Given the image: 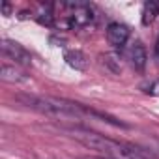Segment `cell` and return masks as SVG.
Instances as JSON below:
<instances>
[{"label":"cell","mask_w":159,"mask_h":159,"mask_svg":"<svg viewBox=\"0 0 159 159\" xmlns=\"http://www.w3.org/2000/svg\"><path fill=\"white\" fill-rule=\"evenodd\" d=\"M17 99L21 103H25L28 109L38 111L45 116H52V118H67V120H79L84 116H94L99 118L103 122H109L112 125L118 127H125V124H122L120 120H114L103 112H98L94 109H86L81 103H75L64 98H52V96H17Z\"/></svg>","instance_id":"6da1fadb"},{"label":"cell","mask_w":159,"mask_h":159,"mask_svg":"<svg viewBox=\"0 0 159 159\" xmlns=\"http://www.w3.org/2000/svg\"><path fill=\"white\" fill-rule=\"evenodd\" d=\"M69 133L73 135V139L83 142L86 148H92V150L103 153L107 159H155L150 152L142 150L140 146L114 140V139H109L96 131L84 129V127H71Z\"/></svg>","instance_id":"7a4b0ae2"},{"label":"cell","mask_w":159,"mask_h":159,"mask_svg":"<svg viewBox=\"0 0 159 159\" xmlns=\"http://www.w3.org/2000/svg\"><path fill=\"white\" fill-rule=\"evenodd\" d=\"M62 8L67 11L66 15L69 19V26H86L94 19L92 8L88 4L75 2V4H62Z\"/></svg>","instance_id":"3957f363"},{"label":"cell","mask_w":159,"mask_h":159,"mask_svg":"<svg viewBox=\"0 0 159 159\" xmlns=\"http://www.w3.org/2000/svg\"><path fill=\"white\" fill-rule=\"evenodd\" d=\"M0 49H2V54L8 60H13L15 66H32V56L21 43L13 39H2Z\"/></svg>","instance_id":"277c9868"},{"label":"cell","mask_w":159,"mask_h":159,"mask_svg":"<svg viewBox=\"0 0 159 159\" xmlns=\"http://www.w3.org/2000/svg\"><path fill=\"white\" fill-rule=\"evenodd\" d=\"M127 60L131 64V67L135 71H144L146 69V64H148V52H146V47L142 45V41L135 39L129 47H127Z\"/></svg>","instance_id":"5b68a950"},{"label":"cell","mask_w":159,"mask_h":159,"mask_svg":"<svg viewBox=\"0 0 159 159\" xmlns=\"http://www.w3.org/2000/svg\"><path fill=\"white\" fill-rule=\"evenodd\" d=\"M129 39V28L122 23H111L107 26V41L114 49H122Z\"/></svg>","instance_id":"8992f818"},{"label":"cell","mask_w":159,"mask_h":159,"mask_svg":"<svg viewBox=\"0 0 159 159\" xmlns=\"http://www.w3.org/2000/svg\"><path fill=\"white\" fill-rule=\"evenodd\" d=\"M0 79L6 83H13V84H19V83H25L26 81V75L23 69H19V66H10V64H2L0 67Z\"/></svg>","instance_id":"52a82bcc"},{"label":"cell","mask_w":159,"mask_h":159,"mask_svg":"<svg viewBox=\"0 0 159 159\" xmlns=\"http://www.w3.org/2000/svg\"><path fill=\"white\" fill-rule=\"evenodd\" d=\"M159 15V2H146L142 6V25H152L155 21V17Z\"/></svg>","instance_id":"ba28073f"},{"label":"cell","mask_w":159,"mask_h":159,"mask_svg":"<svg viewBox=\"0 0 159 159\" xmlns=\"http://www.w3.org/2000/svg\"><path fill=\"white\" fill-rule=\"evenodd\" d=\"M66 62L75 69H86V58L81 51H67L66 52Z\"/></svg>","instance_id":"9c48e42d"},{"label":"cell","mask_w":159,"mask_h":159,"mask_svg":"<svg viewBox=\"0 0 159 159\" xmlns=\"http://www.w3.org/2000/svg\"><path fill=\"white\" fill-rule=\"evenodd\" d=\"M144 92L150 94V96H159V79H157V81H153V83H150Z\"/></svg>","instance_id":"30bf717a"},{"label":"cell","mask_w":159,"mask_h":159,"mask_svg":"<svg viewBox=\"0 0 159 159\" xmlns=\"http://www.w3.org/2000/svg\"><path fill=\"white\" fill-rule=\"evenodd\" d=\"M2 11H4V15H10V11H11V6H10L8 2H4V4H2Z\"/></svg>","instance_id":"8fae6325"},{"label":"cell","mask_w":159,"mask_h":159,"mask_svg":"<svg viewBox=\"0 0 159 159\" xmlns=\"http://www.w3.org/2000/svg\"><path fill=\"white\" fill-rule=\"evenodd\" d=\"M155 52H157V58H159V39H157V47H155Z\"/></svg>","instance_id":"7c38bea8"}]
</instances>
